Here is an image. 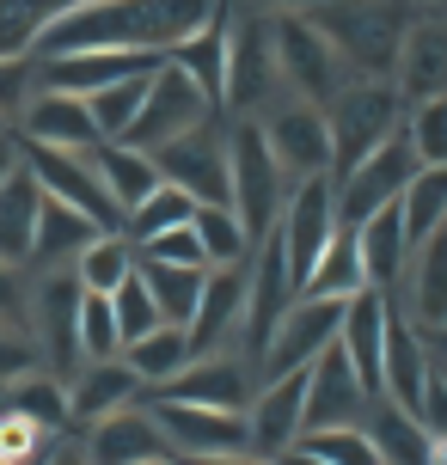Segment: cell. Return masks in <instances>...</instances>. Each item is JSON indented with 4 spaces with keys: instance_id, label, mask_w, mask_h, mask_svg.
Wrapping results in <instances>:
<instances>
[{
    "instance_id": "obj_1",
    "label": "cell",
    "mask_w": 447,
    "mask_h": 465,
    "mask_svg": "<svg viewBox=\"0 0 447 465\" xmlns=\"http://www.w3.org/2000/svg\"><path fill=\"white\" fill-rule=\"evenodd\" d=\"M313 19L337 44V55H343V68L355 80H392L404 37H411V25L423 13H417V0H331Z\"/></svg>"
},
{
    "instance_id": "obj_2",
    "label": "cell",
    "mask_w": 447,
    "mask_h": 465,
    "mask_svg": "<svg viewBox=\"0 0 447 465\" xmlns=\"http://www.w3.org/2000/svg\"><path fill=\"white\" fill-rule=\"evenodd\" d=\"M325 116H331V178H350L368 153H380L399 135L411 111H404L399 80H350Z\"/></svg>"
},
{
    "instance_id": "obj_3",
    "label": "cell",
    "mask_w": 447,
    "mask_h": 465,
    "mask_svg": "<svg viewBox=\"0 0 447 465\" xmlns=\"http://www.w3.org/2000/svg\"><path fill=\"white\" fill-rule=\"evenodd\" d=\"M276 104H288L283 55H276V19L245 6V13L233 19V49H227V98H221V111L263 123Z\"/></svg>"
},
{
    "instance_id": "obj_4",
    "label": "cell",
    "mask_w": 447,
    "mask_h": 465,
    "mask_svg": "<svg viewBox=\"0 0 447 465\" xmlns=\"http://www.w3.org/2000/svg\"><path fill=\"white\" fill-rule=\"evenodd\" d=\"M227 160H233V214L245 221L252 239H270V232L283 227V209H288V196H294V184H288V172L276 165V153H270L263 123L233 116V129H227Z\"/></svg>"
},
{
    "instance_id": "obj_5",
    "label": "cell",
    "mask_w": 447,
    "mask_h": 465,
    "mask_svg": "<svg viewBox=\"0 0 447 465\" xmlns=\"http://www.w3.org/2000/svg\"><path fill=\"white\" fill-rule=\"evenodd\" d=\"M221 116V104H214L196 80H190L172 55H165L160 68H154V80H147V104L142 116H135V129H129V147H142V153H160V147H172V141L196 135L203 123H214Z\"/></svg>"
},
{
    "instance_id": "obj_6",
    "label": "cell",
    "mask_w": 447,
    "mask_h": 465,
    "mask_svg": "<svg viewBox=\"0 0 447 465\" xmlns=\"http://www.w3.org/2000/svg\"><path fill=\"white\" fill-rule=\"evenodd\" d=\"M276 55H283L288 98L319 104V111H331V104H337V93L355 80V74L343 68V55H337V44L319 31V19H313V13H288V19H276Z\"/></svg>"
},
{
    "instance_id": "obj_7",
    "label": "cell",
    "mask_w": 447,
    "mask_h": 465,
    "mask_svg": "<svg viewBox=\"0 0 447 465\" xmlns=\"http://www.w3.org/2000/svg\"><path fill=\"white\" fill-rule=\"evenodd\" d=\"M294 301H301V276L288 263L283 232H270V239H258V252L245 263V343H252L258 361L270 349V337L283 331V319L294 312Z\"/></svg>"
},
{
    "instance_id": "obj_8",
    "label": "cell",
    "mask_w": 447,
    "mask_h": 465,
    "mask_svg": "<svg viewBox=\"0 0 447 465\" xmlns=\"http://www.w3.org/2000/svg\"><path fill=\"white\" fill-rule=\"evenodd\" d=\"M423 172V160H417V147H411V135H392L380 153H368V160L355 165L350 178H331L337 184V214L350 221V227H362L368 214H380V209H392L404 190H411V178Z\"/></svg>"
},
{
    "instance_id": "obj_9",
    "label": "cell",
    "mask_w": 447,
    "mask_h": 465,
    "mask_svg": "<svg viewBox=\"0 0 447 465\" xmlns=\"http://www.w3.org/2000/svg\"><path fill=\"white\" fill-rule=\"evenodd\" d=\"M25 165H31V178L44 184V196H55V203H68V209L93 214L104 232H123V209L111 203V190H104V178H98L93 153H62V147H37V141H19Z\"/></svg>"
},
{
    "instance_id": "obj_10",
    "label": "cell",
    "mask_w": 447,
    "mask_h": 465,
    "mask_svg": "<svg viewBox=\"0 0 447 465\" xmlns=\"http://www.w3.org/2000/svg\"><path fill=\"white\" fill-rule=\"evenodd\" d=\"M154 160H160V178H165V184H178L184 196H196L203 209H209V203L233 209V160H227V129H221V116H214V123H203L196 135L160 147Z\"/></svg>"
},
{
    "instance_id": "obj_11",
    "label": "cell",
    "mask_w": 447,
    "mask_h": 465,
    "mask_svg": "<svg viewBox=\"0 0 447 465\" xmlns=\"http://www.w3.org/2000/svg\"><path fill=\"white\" fill-rule=\"evenodd\" d=\"M178 460H221V453H252V422L245 411H209V404H165L142 398Z\"/></svg>"
},
{
    "instance_id": "obj_12",
    "label": "cell",
    "mask_w": 447,
    "mask_h": 465,
    "mask_svg": "<svg viewBox=\"0 0 447 465\" xmlns=\"http://www.w3.org/2000/svg\"><path fill=\"white\" fill-rule=\"evenodd\" d=\"M343 306L350 301H319V294H301L294 301V312L283 319V331L270 337V349H263V380H283V373H301L313 368L319 355H325L331 343H337V331H343ZM258 380V386H263Z\"/></svg>"
},
{
    "instance_id": "obj_13",
    "label": "cell",
    "mask_w": 447,
    "mask_h": 465,
    "mask_svg": "<svg viewBox=\"0 0 447 465\" xmlns=\"http://www.w3.org/2000/svg\"><path fill=\"white\" fill-rule=\"evenodd\" d=\"M263 135H270V153L288 172V184L331 178V116L319 104H301V98L276 104L263 116Z\"/></svg>"
},
{
    "instance_id": "obj_14",
    "label": "cell",
    "mask_w": 447,
    "mask_h": 465,
    "mask_svg": "<svg viewBox=\"0 0 447 465\" xmlns=\"http://www.w3.org/2000/svg\"><path fill=\"white\" fill-rule=\"evenodd\" d=\"M80 301H86V282L62 270V276H44L37 301H31V325L44 331V368L55 380H74L86 368V349H80Z\"/></svg>"
},
{
    "instance_id": "obj_15",
    "label": "cell",
    "mask_w": 447,
    "mask_h": 465,
    "mask_svg": "<svg viewBox=\"0 0 447 465\" xmlns=\"http://www.w3.org/2000/svg\"><path fill=\"white\" fill-rule=\"evenodd\" d=\"M368 411H374V392L362 386L343 343H331L306 368V435L313 429H355V422H368Z\"/></svg>"
},
{
    "instance_id": "obj_16",
    "label": "cell",
    "mask_w": 447,
    "mask_h": 465,
    "mask_svg": "<svg viewBox=\"0 0 447 465\" xmlns=\"http://www.w3.org/2000/svg\"><path fill=\"white\" fill-rule=\"evenodd\" d=\"M337 227H343V214H337V184L331 178H306V184H294V196H288L283 209V245H288V263H294V276H313V263L325 257V245L337 239Z\"/></svg>"
},
{
    "instance_id": "obj_17",
    "label": "cell",
    "mask_w": 447,
    "mask_h": 465,
    "mask_svg": "<svg viewBox=\"0 0 447 465\" xmlns=\"http://www.w3.org/2000/svg\"><path fill=\"white\" fill-rule=\"evenodd\" d=\"M165 55H129V49H68V55H37V86L49 93L93 98L104 86H117L129 74H154Z\"/></svg>"
},
{
    "instance_id": "obj_18",
    "label": "cell",
    "mask_w": 447,
    "mask_h": 465,
    "mask_svg": "<svg viewBox=\"0 0 447 465\" xmlns=\"http://www.w3.org/2000/svg\"><path fill=\"white\" fill-rule=\"evenodd\" d=\"M386 325H392V294H386V288H362V294H350L337 343H343V355L355 361L362 386H368L374 398H386Z\"/></svg>"
},
{
    "instance_id": "obj_19",
    "label": "cell",
    "mask_w": 447,
    "mask_h": 465,
    "mask_svg": "<svg viewBox=\"0 0 447 465\" xmlns=\"http://www.w3.org/2000/svg\"><path fill=\"white\" fill-rule=\"evenodd\" d=\"M245 422H252V453L283 460L288 447L306 435V368L283 373V380H263L252 411H245Z\"/></svg>"
},
{
    "instance_id": "obj_20",
    "label": "cell",
    "mask_w": 447,
    "mask_h": 465,
    "mask_svg": "<svg viewBox=\"0 0 447 465\" xmlns=\"http://www.w3.org/2000/svg\"><path fill=\"white\" fill-rule=\"evenodd\" d=\"M19 141H37V147H62V153H93V147H104V135H98L93 123V104L74 93H31V104H25L19 116Z\"/></svg>"
},
{
    "instance_id": "obj_21",
    "label": "cell",
    "mask_w": 447,
    "mask_h": 465,
    "mask_svg": "<svg viewBox=\"0 0 447 465\" xmlns=\"http://www.w3.org/2000/svg\"><path fill=\"white\" fill-rule=\"evenodd\" d=\"M147 398H165V404H209V411H252L258 386H252V373L239 368V361H227V355H196L178 380L154 386Z\"/></svg>"
},
{
    "instance_id": "obj_22",
    "label": "cell",
    "mask_w": 447,
    "mask_h": 465,
    "mask_svg": "<svg viewBox=\"0 0 447 465\" xmlns=\"http://www.w3.org/2000/svg\"><path fill=\"white\" fill-rule=\"evenodd\" d=\"M142 373L129 368V361H86V368L68 380V411H74V435H86L93 422L117 417V411H129L135 398H142Z\"/></svg>"
},
{
    "instance_id": "obj_23",
    "label": "cell",
    "mask_w": 447,
    "mask_h": 465,
    "mask_svg": "<svg viewBox=\"0 0 447 465\" xmlns=\"http://www.w3.org/2000/svg\"><path fill=\"white\" fill-rule=\"evenodd\" d=\"M429 380H435V355H429V337L399 306H392V325H386V398L423 417V398H429Z\"/></svg>"
},
{
    "instance_id": "obj_24",
    "label": "cell",
    "mask_w": 447,
    "mask_h": 465,
    "mask_svg": "<svg viewBox=\"0 0 447 465\" xmlns=\"http://www.w3.org/2000/svg\"><path fill=\"white\" fill-rule=\"evenodd\" d=\"M86 453L93 465H147V460H172V441H165V429L154 422V411H117V417H104L86 429Z\"/></svg>"
},
{
    "instance_id": "obj_25",
    "label": "cell",
    "mask_w": 447,
    "mask_h": 465,
    "mask_svg": "<svg viewBox=\"0 0 447 465\" xmlns=\"http://www.w3.org/2000/svg\"><path fill=\"white\" fill-rule=\"evenodd\" d=\"M404 319L423 331V337H442L447 331V227L429 232L423 245L404 263Z\"/></svg>"
},
{
    "instance_id": "obj_26",
    "label": "cell",
    "mask_w": 447,
    "mask_h": 465,
    "mask_svg": "<svg viewBox=\"0 0 447 465\" xmlns=\"http://www.w3.org/2000/svg\"><path fill=\"white\" fill-rule=\"evenodd\" d=\"M245 263H252V257H245ZM245 263H221V270H209V282H203V306H196V319H190V349H196V355H214L221 337L245 331Z\"/></svg>"
},
{
    "instance_id": "obj_27",
    "label": "cell",
    "mask_w": 447,
    "mask_h": 465,
    "mask_svg": "<svg viewBox=\"0 0 447 465\" xmlns=\"http://www.w3.org/2000/svg\"><path fill=\"white\" fill-rule=\"evenodd\" d=\"M392 80H399V93L411 98V104L447 98V13H423V19L411 25Z\"/></svg>"
},
{
    "instance_id": "obj_28",
    "label": "cell",
    "mask_w": 447,
    "mask_h": 465,
    "mask_svg": "<svg viewBox=\"0 0 447 465\" xmlns=\"http://www.w3.org/2000/svg\"><path fill=\"white\" fill-rule=\"evenodd\" d=\"M37 214H44V184L31 178V165H13L0 178V263H31V245H37Z\"/></svg>"
},
{
    "instance_id": "obj_29",
    "label": "cell",
    "mask_w": 447,
    "mask_h": 465,
    "mask_svg": "<svg viewBox=\"0 0 447 465\" xmlns=\"http://www.w3.org/2000/svg\"><path fill=\"white\" fill-rule=\"evenodd\" d=\"M98 232H104V227H98L93 214H80V209H68V203H55V196H44L31 263H37L44 276H62V270H74V263L86 257V245H93Z\"/></svg>"
},
{
    "instance_id": "obj_30",
    "label": "cell",
    "mask_w": 447,
    "mask_h": 465,
    "mask_svg": "<svg viewBox=\"0 0 447 465\" xmlns=\"http://www.w3.org/2000/svg\"><path fill=\"white\" fill-rule=\"evenodd\" d=\"M93 165H98V178H104V190H111V203L123 209V221L165 184L160 160L142 153V147H129V141H104V147H93Z\"/></svg>"
},
{
    "instance_id": "obj_31",
    "label": "cell",
    "mask_w": 447,
    "mask_h": 465,
    "mask_svg": "<svg viewBox=\"0 0 447 465\" xmlns=\"http://www.w3.org/2000/svg\"><path fill=\"white\" fill-rule=\"evenodd\" d=\"M380 447V465H435V435L423 429V417L399 411L392 398H374V411L362 422Z\"/></svg>"
},
{
    "instance_id": "obj_32",
    "label": "cell",
    "mask_w": 447,
    "mask_h": 465,
    "mask_svg": "<svg viewBox=\"0 0 447 465\" xmlns=\"http://www.w3.org/2000/svg\"><path fill=\"white\" fill-rule=\"evenodd\" d=\"M362 263H368V282L374 288H392V282H404V263H411V232H404V209L392 203V209H380L362 221Z\"/></svg>"
},
{
    "instance_id": "obj_33",
    "label": "cell",
    "mask_w": 447,
    "mask_h": 465,
    "mask_svg": "<svg viewBox=\"0 0 447 465\" xmlns=\"http://www.w3.org/2000/svg\"><path fill=\"white\" fill-rule=\"evenodd\" d=\"M362 288H374V282H368V263H362V232L343 221V227H337V239L325 245V257L313 263V276H306L301 294H319V301H350V294H362Z\"/></svg>"
},
{
    "instance_id": "obj_34",
    "label": "cell",
    "mask_w": 447,
    "mask_h": 465,
    "mask_svg": "<svg viewBox=\"0 0 447 465\" xmlns=\"http://www.w3.org/2000/svg\"><path fill=\"white\" fill-rule=\"evenodd\" d=\"M227 49H233V6H227L209 31H196L190 44L172 49V62H178V68H184L190 80H196V86L221 104V98H227Z\"/></svg>"
},
{
    "instance_id": "obj_35",
    "label": "cell",
    "mask_w": 447,
    "mask_h": 465,
    "mask_svg": "<svg viewBox=\"0 0 447 465\" xmlns=\"http://www.w3.org/2000/svg\"><path fill=\"white\" fill-rule=\"evenodd\" d=\"M80 6H93V0H0V62L31 55L49 25L80 13Z\"/></svg>"
},
{
    "instance_id": "obj_36",
    "label": "cell",
    "mask_w": 447,
    "mask_h": 465,
    "mask_svg": "<svg viewBox=\"0 0 447 465\" xmlns=\"http://www.w3.org/2000/svg\"><path fill=\"white\" fill-rule=\"evenodd\" d=\"M123 361L142 373V386L154 392V386H165V380H178V373L196 361V349H190V331H178V325H160L154 337H142V343H129L123 349ZM142 392V398H147Z\"/></svg>"
},
{
    "instance_id": "obj_37",
    "label": "cell",
    "mask_w": 447,
    "mask_h": 465,
    "mask_svg": "<svg viewBox=\"0 0 447 465\" xmlns=\"http://www.w3.org/2000/svg\"><path fill=\"white\" fill-rule=\"evenodd\" d=\"M142 282L154 288V306H160V319H165V325L190 331L196 306H203V282H209V270H178V263H142Z\"/></svg>"
},
{
    "instance_id": "obj_38",
    "label": "cell",
    "mask_w": 447,
    "mask_h": 465,
    "mask_svg": "<svg viewBox=\"0 0 447 465\" xmlns=\"http://www.w3.org/2000/svg\"><path fill=\"white\" fill-rule=\"evenodd\" d=\"M135 270H142V252H135L123 232H98L93 245H86V257L74 263V276L86 282L93 294H117V288L135 276Z\"/></svg>"
},
{
    "instance_id": "obj_39",
    "label": "cell",
    "mask_w": 447,
    "mask_h": 465,
    "mask_svg": "<svg viewBox=\"0 0 447 465\" xmlns=\"http://www.w3.org/2000/svg\"><path fill=\"white\" fill-rule=\"evenodd\" d=\"M196 209H203L196 196H184L178 184H160V190H154V196L142 203V209L123 221V239L142 252L147 239H160V232H172V227H190V221H196Z\"/></svg>"
},
{
    "instance_id": "obj_40",
    "label": "cell",
    "mask_w": 447,
    "mask_h": 465,
    "mask_svg": "<svg viewBox=\"0 0 447 465\" xmlns=\"http://www.w3.org/2000/svg\"><path fill=\"white\" fill-rule=\"evenodd\" d=\"M404 209V232H411V245H423L429 232L447 227V165H423L417 178H411V190L399 196Z\"/></svg>"
},
{
    "instance_id": "obj_41",
    "label": "cell",
    "mask_w": 447,
    "mask_h": 465,
    "mask_svg": "<svg viewBox=\"0 0 447 465\" xmlns=\"http://www.w3.org/2000/svg\"><path fill=\"white\" fill-rule=\"evenodd\" d=\"M147 80H154V74H129V80H117V86H104V93L86 98L104 141H123L135 129V116H142V104H147Z\"/></svg>"
},
{
    "instance_id": "obj_42",
    "label": "cell",
    "mask_w": 447,
    "mask_h": 465,
    "mask_svg": "<svg viewBox=\"0 0 447 465\" xmlns=\"http://www.w3.org/2000/svg\"><path fill=\"white\" fill-rule=\"evenodd\" d=\"M196 232H203V245H209L214 270H221V263H245V257L258 252V239L245 232V221H239L233 209H221V203L196 209Z\"/></svg>"
},
{
    "instance_id": "obj_43",
    "label": "cell",
    "mask_w": 447,
    "mask_h": 465,
    "mask_svg": "<svg viewBox=\"0 0 447 465\" xmlns=\"http://www.w3.org/2000/svg\"><path fill=\"white\" fill-rule=\"evenodd\" d=\"M80 349H86V361H117L123 355V331H117L111 294H93L86 288V301H80Z\"/></svg>"
},
{
    "instance_id": "obj_44",
    "label": "cell",
    "mask_w": 447,
    "mask_h": 465,
    "mask_svg": "<svg viewBox=\"0 0 447 465\" xmlns=\"http://www.w3.org/2000/svg\"><path fill=\"white\" fill-rule=\"evenodd\" d=\"M55 441H62L55 429H44V422H31V417H19V411H6V404H0V460H13V465H44Z\"/></svg>"
},
{
    "instance_id": "obj_45",
    "label": "cell",
    "mask_w": 447,
    "mask_h": 465,
    "mask_svg": "<svg viewBox=\"0 0 447 465\" xmlns=\"http://www.w3.org/2000/svg\"><path fill=\"white\" fill-rule=\"evenodd\" d=\"M111 306H117V331H123V349L129 343H142V337H154V331L165 325L160 319V306H154V288L142 282V270L123 282L117 294H111Z\"/></svg>"
},
{
    "instance_id": "obj_46",
    "label": "cell",
    "mask_w": 447,
    "mask_h": 465,
    "mask_svg": "<svg viewBox=\"0 0 447 465\" xmlns=\"http://www.w3.org/2000/svg\"><path fill=\"white\" fill-rule=\"evenodd\" d=\"M404 135H411V147H417V160H423V165H447V98L411 104Z\"/></svg>"
},
{
    "instance_id": "obj_47",
    "label": "cell",
    "mask_w": 447,
    "mask_h": 465,
    "mask_svg": "<svg viewBox=\"0 0 447 465\" xmlns=\"http://www.w3.org/2000/svg\"><path fill=\"white\" fill-rule=\"evenodd\" d=\"M319 460H331V465H380V447H374V435L355 422V429H313V435H301Z\"/></svg>"
},
{
    "instance_id": "obj_48",
    "label": "cell",
    "mask_w": 447,
    "mask_h": 465,
    "mask_svg": "<svg viewBox=\"0 0 447 465\" xmlns=\"http://www.w3.org/2000/svg\"><path fill=\"white\" fill-rule=\"evenodd\" d=\"M142 263L214 270V263H209V245H203V232H196V221H190V227H172V232H160V239H147V245H142Z\"/></svg>"
},
{
    "instance_id": "obj_49",
    "label": "cell",
    "mask_w": 447,
    "mask_h": 465,
    "mask_svg": "<svg viewBox=\"0 0 447 465\" xmlns=\"http://www.w3.org/2000/svg\"><path fill=\"white\" fill-rule=\"evenodd\" d=\"M31 80H37V55H13V62H0V123L25 116V104H31Z\"/></svg>"
},
{
    "instance_id": "obj_50",
    "label": "cell",
    "mask_w": 447,
    "mask_h": 465,
    "mask_svg": "<svg viewBox=\"0 0 447 465\" xmlns=\"http://www.w3.org/2000/svg\"><path fill=\"white\" fill-rule=\"evenodd\" d=\"M0 325L6 331H31V294H25V282H19V270L13 263H0Z\"/></svg>"
},
{
    "instance_id": "obj_51",
    "label": "cell",
    "mask_w": 447,
    "mask_h": 465,
    "mask_svg": "<svg viewBox=\"0 0 447 465\" xmlns=\"http://www.w3.org/2000/svg\"><path fill=\"white\" fill-rule=\"evenodd\" d=\"M423 429L435 441L447 435V373H442V361H435V380H429V398H423Z\"/></svg>"
},
{
    "instance_id": "obj_52",
    "label": "cell",
    "mask_w": 447,
    "mask_h": 465,
    "mask_svg": "<svg viewBox=\"0 0 447 465\" xmlns=\"http://www.w3.org/2000/svg\"><path fill=\"white\" fill-rule=\"evenodd\" d=\"M44 465H93V453H86V435H74V429H68L62 441L49 447V460H44Z\"/></svg>"
},
{
    "instance_id": "obj_53",
    "label": "cell",
    "mask_w": 447,
    "mask_h": 465,
    "mask_svg": "<svg viewBox=\"0 0 447 465\" xmlns=\"http://www.w3.org/2000/svg\"><path fill=\"white\" fill-rule=\"evenodd\" d=\"M252 13H270V19H288V13H319L331 0H245Z\"/></svg>"
},
{
    "instance_id": "obj_54",
    "label": "cell",
    "mask_w": 447,
    "mask_h": 465,
    "mask_svg": "<svg viewBox=\"0 0 447 465\" xmlns=\"http://www.w3.org/2000/svg\"><path fill=\"white\" fill-rule=\"evenodd\" d=\"M184 465H276V460H263V453H221V460H184Z\"/></svg>"
},
{
    "instance_id": "obj_55",
    "label": "cell",
    "mask_w": 447,
    "mask_h": 465,
    "mask_svg": "<svg viewBox=\"0 0 447 465\" xmlns=\"http://www.w3.org/2000/svg\"><path fill=\"white\" fill-rule=\"evenodd\" d=\"M276 465H331V460H319V453H313L306 441H294V447H288V453H283Z\"/></svg>"
},
{
    "instance_id": "obj_56",
    "label": "cell",
    "mask_w": 447,
    "mask_h": 465,
    "mask_svg": "<svg viewBox=\"0 0 447 465\" xmlns=\"http://www.w3.org/2000/svg\"><path fill=\"white\" fill-rule=\"evenodd\" d=\"M147 465H184V460H178V453H172V460H147Z\"/></svg>"
},
{
    "instance_id": "obj_57",
    "label": "cell",
    "mask_w": 447,
    "mask_h": 465,
    "mask_svg": "<svg viewBox=\"0 0 447 465\" xmlns=\"http://www.w3.org/2000/svg\"><path fill=\"white\" fill-rule=\"evenodd\" d=\"M442 373H447V361H442Z\"/></svg>"
}]
</instances>
